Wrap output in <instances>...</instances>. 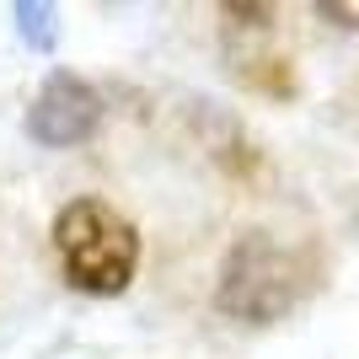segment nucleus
Instances as JSON below:
<instances>
[{
    "instance_id": "f257e3e1",
    "label": "nucleus",
    "mask_w": 359,
    "mask_h": 359,
    "mask_svg": "<svg viewBox=\"0 0 359 359\" xmlns=\"http://www.w3.org/2000/svg\"><path fill=\"white\" fill-rule=\"evenodd\" d=\"M306 257L295 247L273 236V231H241L231 241V252L220 263V279H215V306L231 322H247V327H269L279 316H290L306 295Z\"/></svg>"
},
{
    "instance_id": "f03ea898",
    "label": "nucleus",
    "mask_w": 359,
    "mask_h": 359,
    "mask_svg": "<svg viewBox=\"0 0 359 359\" xmlns=\"http://www.w3.org/2000/svg\"><path fill=\"white\" fill-rule=\"evenodd\" d=\"M54 252L75 290L118 295L140 269V231L102 198H70L54 215Z\"/></svg>"
},
{
    "instance_id": "7ed1b4c3",
    "label": "nucleus",
    "mask_w": 359,
    "mask_h": 359,
    "mask_svg": "<svg viewBox=\"0 0 359 359\" xmlns=\"http://www.w3.org/2000/svg\"><path fill=\"white\" fill-rule=\"evenodd\" d=\"M97 129H102V91L75 70H54L27 107V135L48 150H70L86 145Z\"/></svg>"
},
{
    "instance_id": "20e7f679",
    "label": "nucleus",
    "mask_w": 359,
    "mask_h": 359,
    "mask_svg": "<svg viewBox=\"0 0 359 359\" xmlns=\"http://www.w3.org/2000/svg\"><path fill=\"white\" fill-rule=\"evenodd\" d=\"M16 27H22V38H27L32 48H54V6H38V0H22L16 6Z\"/></svg>"
},
{
    "instance_id": "39448f33",
    "label": "nucleus",
    "mask_w": 359,
    "mask_h": 359,
    "mask_svg": "<svg viewBox=\"0 0 359 359\" xmlns=\"http://www.w3.org/2000/svg\"><path fill=\"white\" fill-rule=\"evenodd\" d=\"M322 22H332V27H348V32H359V0H316L311 6Z\"/></svg>"
}]
</instances>
